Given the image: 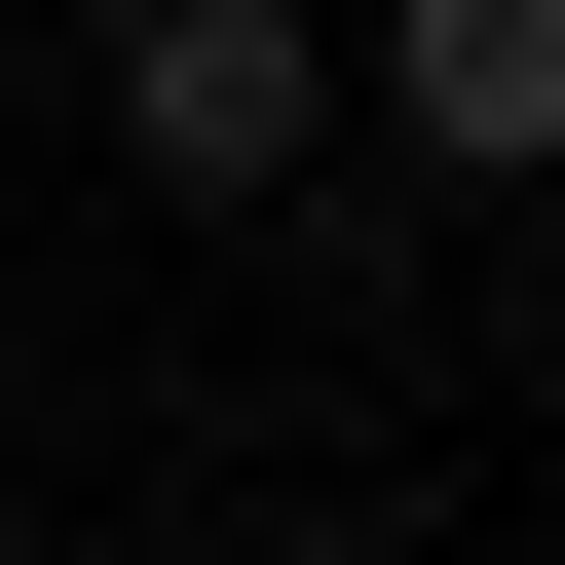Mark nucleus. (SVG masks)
<instances>
[{
  "label": "nucleus",
  "instance_id": "obj_1",
  "mask_svg": "<svg viewBox=\"0 0 565 565\" xmlns=\"http://www.w3.org/2000/svg\"><path fill=\"white\" fill-rule=\"evenodd\" d=\"M76 39H114V151L151 189H302V114H340L302 0H76Z\"/></svg>",
  "mask_w": 565,
  "mask_h": 565
},
{
  "label": "nucleus",
  "instance_id": "obj_2",
  "mask_svg": "<svg viewBox=\"0 0 565 565\" xmlns=\"http://www.w3.org/2000/svg\"><path fill=\"white\" fill-rule=\"evenodd\" d=\"M377 114L527 189V151H565V0H377Z\"/></svg>",
  "mask_w": 565,
  "mask_h": 565
}]
</instances>
